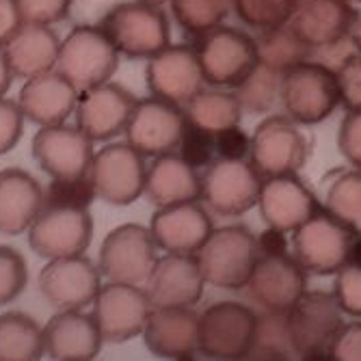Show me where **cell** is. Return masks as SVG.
I'll return each mask as SVG.
<instances>
[{
    "label": "cell",
    "instance_id": "6da1fadb",
    "mask_svg": "<svg viewBox=\"0 0 361 361\" xmlns=\"http://www.w3.org/2000/svg\"><path fill=\"white\" fill-rule=\"evenodd\" d=\"M195 255L206 283L223 290H243L259 259L257 236L247 225L214 227Z\"/></svg>",
    "mask_w": 361,
    "mask_h": 361
},
{
    "label": "cell",
    "instance_id": "7a4b0ae2",
    "mask_svg": "<svg viewBox=\"0 0 361 361\" xmlns=\"http://www.w3.org/2000/svg\"><path fill=\"white\" fill-rule=\"evenodd\" d=\"M100 26L117 52L128 59H149L171 44L167 13L145 0L117 3L104 13Z\"/></svg>",
    "mask_w": 361,
    "mask_h": 361
},
{
    "label": "cell",
    "instance_id": "3957f363",
    "mask_svg": "<svg viewBox=\"0 0 361 361\" xmlns=\"http://www.w3.org/2000/svg\"><path fill=\"white\" fill-rule=\"evenodd\" d=\"M355 229L357 227L340 221L326 208H320L290 234L292 255L307 275H336L344 264H348Z\"/></svg>",
    "mask_w": 361,
    "mask_h": 361
},
{
    "label": "cell",
    "instance_id": "277c9868",
    "mask_svg": "<svg viewBox=\"0 0 361 361\" xmlns=\"http://www.w3.org/2000/svg\"><path fill=\"white\" fill-rule=\"evenodd\" d=\"M344 324V312L336 294L324 290H305L288 312L290 340L301 359H329Z\"/></svg>",
    "mask_w": 361,
    "mask_h": 361
},
{
    "label": "cell",
    "instance_id": "5b68a950",
    "mask_svg": "<svg viewBox=\"0 0 361 361\" xmlns=\"http://www.w3.org/2000/svg\"><path fill=\"white\" fill-rule=\"evenodd\" d=\"M281 106L301 126H316L340 106L336 72L322 63L303 61L281 78Z\"/></svg>",
    "mask_w": 361,
    "mask_h": 361
},
{
    "label": "cell",
    "instance_id": "8992f818",
    "mask_svg": "<svg viewBox=\"0 0 361 361\" xmlns=\"http://www.w3.org/2000/svg\"><path fill=\"white\" fill-rule=\"evenodd\" d=\"M206 85L234 89L259 63L255 37L234 26H219L192 44Z\"/></svg>",
    "mask_w": 361,
    "mask_h": 361
},
{
    "label": "cell",
    "instance_id": "52a82bcc",
    "mask_svg": "<svg viewBox=\"0 0 361 361\" xmlns=\"http://www.w3.org/2000/svg\"><path fill=\"white\" fill-rule=\"evenodd\" d=\"M119 52L102 26H74L61 39L56 70L68 76L78 91L111 80L119 65Z\"/></svg>",
    "mask_w": 361,
    "mask_h": 361
},
{
    "label": "cell",
    "instance_id": "ba28073f",
    "mask_svg": "<svg viewBox=\"0 0 361 361\" xmlns=\"http://www.w3.org/2000/svg\"><path fill=\"white\" fill-rule=\"evenodd\" d=\"M310 158L307 137L288 115H271L251 135L249 160L262 178L299 173Z\"/></svg>",
    "mask_w": 361,
    "mask_h": 361
},
{
    "label": "cell",
    "instance_id": "9c48e42d",
    "mask_svg": "<svg viewBox=\"0 0 361 361\" xmlns=\"http://www.w3.org/2000/svg\"><path fill=\"white\" fill-rule=\"evenodd\" d=\"M158 262V245L149 227L123 223L106 234L97 253V269L102 277L119 283L143 286Z\"/></svg>",
    "mask_w": 361,
    "mask_h": 361
},
{
    "label": "cell",
    "instance_id": "30bf717a",
    "mask_svg": "<svg viewBox=\"0 0 361 361\" xmlns=\"http://www.w3.org/2000/svg\"><path fill=\"white\" fill-rule=\"evenodd\" d=\"M262 178L249 158H214L202 173V200L221 216H240L257 206Z\"/></svg>",
    "mask_w": 361,
    "mask_h": 361
},
{
    "label": "cell",
    "instance_id": "8fae6325",
    "mask_svg": "<svg viewBox=\"0 0 361 361\" xmlns=\"http://www.w3.org/2000/svg\"><path fill=\"white\" fill-rule=\"evenodd\" d=\"M145 156L130 143H109L93 154L89 178L95 195L111 206H130L145 192Z\"/></svg>",
    "mask_w": 361,
    "mask_h": 361
},
{
    "label": "cell",
    "instance_id": "7c38bea8",
    "mask_svg": "<svg viewBox=\"0 0 361 361\" xmlns=\"http://www.w3.org/2000/svg\"><path fill=\"white\" fill-rule=\"evenodd\" d=\"M93 238V219L89 208L46 206L28 227V245L39 257L54 259L80 255Z\"/></svg>",
    "mask_w": 361,
    "mask_h": 361
},
{
    "label": "cell",
    "instance_id": "4fadbf2b",
    "mask_svg": "<svg viewBox=\"0 0 361 361\" xmlns=\"http://www.w3.org/2000/svg\"><path fill=\"white\" fill-rule=\"evenodd\" d=\"M257 314L238 301H221L200 314V353L210 359H247Z\"/></svg>",
    "mask_w": 361,
    "mask_h": 361
},
{
    "label": "cell",
    "instance_id": "5bb4252c",
    "mask_svg": "<svg viewBox=\"0 0 361 361\" xmlns=\"http://www.w3.org/2000/svg\"><path fill=\"white\" fill-rule=\"evenodd\" d=\"M152 303L143 286L109 281L93 301V318L104 342L121 344L143 336Z\"/></svg>",
    "mask_w": 361,
    "mask_h": 361
},
{
    "label": "cell",
    "instance_id": "9a60e30c",
    "mask_svg": "<svg viewBox=\"0 0 361 361\" xmlns=\"http://www.w3.org/2000/svg\"><path fill=\"white\" fill-rule=\"evenodd\" d=\"M100 288L102 273L85 253L48 259L39 273L42 297L54 310H85L93 305Z\"/></svg>",
    "mask_w": 361,
    "mask_h": 361
},
{
    "label": "cell",
    "instance_id": "2e32d148",
    "mask_svg": "<svg viewBox=\"0 0 361 361\" xmlns=\"http://www.w3.org/2000/svg\"><path fill=\"white\" fill-rule=\"evenodd\" d=\"M186 126V115L180 104L143 97L137 102L126 126V143L133 145L145 158H154L167 152H176Z\"/></svg>",
    "mask_w": 361,
    "mask_h": 361
},
{
    "label": "cell",
    "instance_id": "e0dca14e",
    "mask_svg": "<svg viewBox=\"0 0 361 361\" xmlns=\"http://www.w3.org/2000/svg\"><path fill=\"white\" fill-rule=\"evenodd\" d=\"M137 97L126 87L117 82H100L95 87L78 91L76 100V126L95 143V141H113L126 133Z\"/></svg>",
    "mask_w": 361,
    "mask_h": 361
},
{
    "label": "cell",
    "instance_id": "ac0fdd59",
    "mask_svg": "<svg viewBox=\"0 0 361 361\" xmlns=\"http://www.w3.org/2000/svg\"><path fill=\"white\" fill-rule=\"evenodd\" d=\"M145 82L154 97L184 106L197 91L206 87L195 46L169 44L149 56L145 65Z\"/></svg>",
    "mask_w": 361,
    "mask_h": 361
},
{
    "label": "cell",
    "instance_id": "d6986e66",
    "mask_svg": "<svg viewBox=\"0 0 361 361\" xmlns=\"http://www.w3.org/2000/svg\"><path fill=\"white\" fill-rule=\"evenodd\" d=\"M32 158L50 178L87 176L93 160V141L78 126H39L30 143Z\"/></svg>",
    "mask_w": 361,
    "mask_h": 361
},
{
    "label": "cell",
    "instance_id": "ffe728a7",
    "mask_svg": "<svg viewBox=\"0 0 361 361\" xmlns=\"http://www.w3.org/2000/svg\"><path fill=\"white\" fill-rule=\"evenodd\" d=\"M247 290L262 312L288 314L307 290V271L292 253L259 255Z\"/></svg>",
    "mask_w": 361,
    "mask_h": 361
},
{
    "label": "cell",
    "instance_id": "44dd1931",
    "mask_svg": "<svg viewBox=\"0 0 361 361\" xmlns=\"http://www.w3.org/2000/svg\"><path fill=\"white\" fill-rule=\"evenodd\" d=\"M143 288L152 307H195L204 297L206 277L197 255L165 253Z\"/></svg>",
    "mask_w": 361,
    "mask_h": 361
},
{
    "label": "cell",
    "instance_id": "7402d4cb",
    "mask_svg": "<svg viewBox=\"0 0 361 361\" xmlns=\"http://www.w3.org/2000/svg\"><path fill=\"white\" fill-rule=\"evenodd\" d=\"M357 18L359 11L350 0H299L288 24L305 46L322 50L348 39Z\"/></svg>",
    "mask_w": 361,
    "mask_h": 361
},
{
    "label": "cell",
    "instance_id": "603a6c76",
    "mask_svg": "<svg viewBox=\"0 0 361 361\" xmlns=\"http://www.w3.org/2000/svg\"><path fill=\"white\" fill-rule=\"evenodd\" d=\"M257 210L267 227H277L292 234L312 214H316L320 206L316 195L297 173H286L262 180Z\"/></svg>",
    "mask_w": 361,
    "mask_h": 361
},
{
    "label": "cell",
    "instance_id": "cb8c5ba5",
    "mask_svg": "<svg viewBox=\"0 0 361 361\" xmlns=\"http://www.w3.org/2000/svg\"><path fill=\"white\" fill-rule=\"evenodd\" d=\"M212 216L206 210V204L200 202L158 208L149 221V232L158 249L165 253L195 255L212 234Z\"/></svg>",
    "mask_w": 361,
    "mask_h": 361
},
{
    "label": "cell",
    "instance_id": "d4e9b609",
    "mask_svg": "<svg viewBox=\"0 0 361 361\" xmlns=\"http://www.w3.org/2000/svg\"><path fill=\"white\" fill-rule=\"evenodd\" d=\"M104 338L93 314L56 310L44 324V353L56 361H91L100 355Z\"/></svg>",
    "mask_w": 361,
    "mask_h": 361
},
{
    "label": "cell",
    "instance_id": "484cf974",
    "mask_svg": "<svg viewBox=\"0 0 361 361\" xmlns=\"http://www.w3.org/2000/svg\"><path fill=\"white\" fill-rule=\"evenodd\" d=\"M143 340L162 359H192L200 353V314L192 307H152Z\"/></svg>",
    "mask_w": 361,
    "mask_h": 361
},
{
    "label": "cell",
    "instance_id": "4316f807",
    "mask_svg": "<svg viewBox=\"0 0 361 361\" xmlns=\"http://www.w3.org/2000/svg\"><path fill=\"white\" fill-rule=\"evenodd\" d=\"M76 85L68 76H63L56 68L26 78L18 95V104L24 113V119L37 126L68 121V117L76 111Z\"/></svg>",
    "mask_w": 361,
    "mask_h": 361
},
{
    "label": "cell",
    "instance_id": "83f0119b",
    "mask_svg": "<svg viewBox=\"0 0 361 361\" xmlns=\"http://www.w3.org/2000/svg\"><path fill=\"white\" fill-rule=\"evenodd\" d=\"M147 200L156 208L178 206L202 200V173L178 154L167 152L154 156L145 173Z\"/></svg>",
    "mask_w": 361,
    "mask_h": 361
},
{
    "label": "cell",
    "instance_id": "f1b7e54d",
    "mask_svg": "<svg viewBox=\"0 0 361 361\" xmlns=\"http://www.w3.org/2000/svg\"><path fill=\"white\" fill-rule=\"evenodd\" d=\"M16 78H30L54 70L61 39L50 24L22 22L3 46Z\"/></svg>",
    "mask_w": 361,
    "mask_h": 361
},
{
    "label": "cell",
    "instance_id": "f546056e",
    "mask_svg": "<svg viewBox=\"0 0 361 361\" xmlns=\"http://www.w3.org/2000/svg\"><path fill=\"white\" fill-rule=\"evenodd\" d=\"M44 208V188L28 171L9 167L0 171V234L28 232Z\"/></svg>",
    "mask_w": 361,
    "mask_h": 361
},
{
    "label": "cell",
    "instance_id": "4dcf8cb0",
    "mask_svg": "<svg viewBox=\"0 0 361 361\" xmlns=\"http://www.w3.org/2000/svg\"><path fill=\"white\" fill-rule=\"evenodd\" d=\"M186 121L197 128H204L208 133L216 135L225 128L238 126L243 119V104L234 89L223 87H204L197 91L190 100L182 106Z\"/></svg>",
    "mask_w": 361,
    "mask_h": 361
},
{
    "label": "cell",
    "instance_id": "1f68e13d",
    "mask_svg": "<svg viewBox=\"0 0 361 361\" xmlns=\"http://www.w3.org/2000/svg\"><path fill=\"white\" fill-rule=\"evenodd\" d=\"M44 326L24 312L0 314V361H35L44 357Z\"/></svg>",
    "mask_w": 361,
    "mask_h": 361
},
{
    "label": "cell",
    "instance_id": "d6a6232c",
    "mask_svg": "<svg viewBox=\"0 0 361 361\" xmlns=\"http://www.w3.org/2000/svg\"><path fill=\"white\" fill-rule=\"evenodd\" d=\"M255 44H257L259 63H264L267 68L279 74H286L288 70L297 68L299 63L310 61L314 52L297 37V32L290 28V24L257 32Z\"/></svg>",
    "mask_w": 361,
    "mask_h": 361
},
{
    "label": "cell",
    "instance_id": "836d02e7",
    "mask_svg": "<svg viewBox=\"0 0 361 361\" xmlns=\"http://www.w3.org/2000/svg\"><path fill=\"white\" fill-rule=\"evenodd\" d=\"M232 9V0H171V13L184 35L204 37L223 26Z\"/></svg>",
    "mask_w": 361,
    "mask_h": 361
},
{
    "label": "cell",
    "instance_id": "e575fe53",
    "mask_svg": "<svg viewBox=\"0 0 361 361\" xmlns=\"http://www.w3.org/2000/svg\"><path fill=\"white\" fill-rule=\"evenodd\" d=\"M297 357L290 340L288 314L262 312L257 314V324L247 359H292Z\"/></svg>",
    "mask_w": 361,
    "mask_h": 361
},
{
    "label": "cell",
    "instance_id": "d590c367",
    "mask_svg": "<svg viewBox=\"0 0 361 361\" xmlns=\"http://www.w3.org/2000/svg\"><path fill=\"white\" fill-rule=\"evenodd\" d=\"M281 78L283 74L267 68L264 63H257L247 74V78L234 87L245 113H269L281 102Z\"/></svg>",
    "mask_w": 361,
    "mask_h": 361
},
{
    "label": "cell",
    "instance_id": "8d00e7d4",
    "mask_svg": "<svg viewBox=\"0 0 361 361\" xmlns=\"http://www.w3.org/2000/svg\"><path fill=\"white\" fill-rule=\"evenodd\" d=\"M324 208L340 221L361 227V169H348L334 176L326 186Z\"/></svg>",
    "mask_w": 361,
    "mask_h": 361
},
{
    "label": "cell",
    "instance_id": "74e56055",
    "mask_svg": "<svg viewBox=\"0 0 361 361\" xmlns=\"http://www.w3.org/2000/svg\"><path fill=\"white\" fill-rule=\"evenodd\" d=\"M297 5L299 0H232L236 18L255 32L288 24Z\"/></svg>",
    "mask_w": 361,
    "mask_h": 361
},
{
    "label": "cell",
    "instance_id": "f35d334b",
    "mask_svg": "<svg viewBox=\"0 0 361 361\" xmlns=\"http://www.w3.org/2000/svg\"><path fill=\"white\" fill-rule=\"evenodd\" d=\"M93 182L87 176L78 178H50L44 190L46 206H68V208H89L95 200Z\"/></svg>",
    "mask_w": 361,
    "mask_h": 361
},
{
    "label": "cell",
    "instance_id": "ab89813d",
    "mask_svg": "<svg viewBox=\"0 0 361 361\" xmlns=\"http://www.w3.org/2000/svg\"><path fill=\"white\" fill-rule=\"evenodd\" d=\"M28 281L26 259L20 251L0 245V305H7L24 292Z\"/></svg>",
    "mask_w": 361,
    "mask_h": 361
},
{
    "label": "cell",
    "instance_id": "60d3db41",
    "mask_svg": "<svg viewBox=\"0 0 361 361\" xmlns=\"http://www.w3.org/2000/svg\"><path fill=\"white\" fill-rule=\"evenodd\" d=\"M176 152L188 162V165H192L197 171H200V169H206L216 158V139L212 133H208V130L197 128L190 121H186L180 145Z\"/></svg>",
    "mask_w": 361,
    "mask_h": 361
},
{
    "label": "cell",
    "instance_id": "b9f144b4",
    "mask_svg": "<svg viewBox=\"0 0 361 361\" xmlns=\"http://www.w3.org/2000/svg\"><path fill=\"white\" fill-rule=\"evenodd\" d=\"M334 72L340 89V106L346 111H361V54L353 52L344 56Z\"/></svg>",
    "mask_w": 361,
    "mask_h": 361
},
{
    "label": "cell",
    "instance_id": "7bdbcfd3",
    "mask_svg": "<svg viewBox=\"0 0 361 361\" xmlns=\"http://www.w3.org/2000/svg\"><path fill=\"white\" fill-rule=\"evenodd\" d=\"M334 294L346 316L361 318V267L359 264H344L336 273Z\"/></svg>",
    "mask_w": 361,
    "mask_h": 361
},
{
    "label": "cell",
    "instance_id": "ee69618b",
    "mask_svg": "<svg viewBox=\"0 0 361 361\" xmlns=\"http://www.w3.org/2000/svg\"><path fill=\"white\" fill-rule=\"evenodd\" d=\"M24 22L56 24L72 11L74 0H16Z\"/></svg>",
    "mask_w": 361,
    "mask_h": 361
},
{
    "label": "cell",
    "instance_id": "f6af8a7d",
    "mask_svg": "<svg viewBox=\"0 0 361 361\" xmlns=\"http://www.w3.org/2000/svg\"><path fill=\"white\" fill-rule=\"evenodd\" d=\"M24 113L16 100L0 97V156L11 152L24 133Z\"/></svg>",
    "mask_w": 361,
    "mask_h": 361
},
{
    "label": "cell",
    "instance_id": "bcb514c9",
    "mask_svg": "<svg viewBox=\"0 0 361 361\" xmlns=\"http://www.w3.org/2000/svg\"><path fill=\"white\" fill-rule=\"evenodd\" d=\"M338 149L350 167L361 169V111H346L338 130Z\"/></svg>",
    "mask_w": 361,
    "mask_h": 361
},
{
    "label": "cell",
    "instance_id": "7dc6e473",
    "mask_svg": "<svg viewBox=\"0 0 361 361\" xmlns=\"http://www.w3.org/2000/svg\"><path fill=\"white\" fill-rule=\"evenodd\" d=\"M216 139V158H249L251 137L238 126L225 128L214 135Z\"/></svg>",
    "mask_w": 361,
    "mask_h": 361
},
{
    "label": "cell",
    "instance_id": "c3c4849f",
    "mask_svg": "<svg viewBox=\"0 0 361 361\" xmlns=\"http://www.w3.org/2000/svg\"><path fill=\"white\" fill-rule=\"evenodd\" d=\"M329 359L334 361H361V318L346 322L334 342Z\"/></svg>",
    "mask_w": 361,
    "mask_h": 361
},
{
    "label": "cell",
    "instance_id": "681fc988",
    "mask_svg": "<svg viewBox=\"0 0 361 361\" xmlns=\"http://www.w3.org/2000/svg\"><path fill=\"white\" fill-rule=\"evenodd\" d=\"M288 232L283 229H277V227H267L264 232L257 234V249H259V255H283V253H290L288 247Z\"/></svg>",
    "mask_w": 361,
    "mask_h": 361
},
{
    "label": "cell",
    "instance_id": "f907efd6",
    "mask_svg": "<svg viewBox=\"0 0 361 361\" xmlns=\"http://www.w3.org/2000/svg\"><path fill=\"white\" fill-rule=\"evenodd\" d=\"M22 22L24 20L16 0H0V46L7 44V39L18 30Z\"/></svg>",
    "mask_w": 361,
    "mask_h": 361
},
{
    "label": "cell",
    "instance_id": "816d5d0a",
    "mask_svg": "<svg viewBox=\"0 0 361 361\" xmlns=\"http://www.w3.org/2000/svg\"><path fill=\"white\" fill-rule=\"evenodd\" d=\"M13 70L7 61V54H5V48L0 46V97H5L9 87H11V80H13Z\"/></svg>",
    "mask_w": 361,
    "mask_h": 361
},
{
    "label": "cell",
    "instance_id": "f5cc1de1",
    "mask_svg": "<svg viewBox=\"0 0 361 361\" xmlns=\"http://www.w3.org/2000/svg\"><path fill=\"white\" fill-rule=\"evenodd\" d=\"M348 262L353 264H359L361 267V227L355 229V236H353V243H350V257Z\"/></svg>",
    "mask_w": 361,
    "mask_h": 361
},
{
    "label": "cell",
    "instance_id": "db71d44e",
    "mask_svg": "<svg viewBox=\"0 0 361 361\" xmlns=\"http://www.w3.org/2000/svg\"><path fill=\"white\" fill-rule=\"evenodd\" d=\"M348 39L353 42L355 50L361 54V13H359V18H357V22H355V26H353V30H350V37H348Z\"/></svg>",
    "mask_w": 361,
    "mask_h": 361
},
{
    "label": "cell",
    "instance_id": "11a10c76",
    "mask_svg": "<svg viewBox=\"0 0 361 361\" xmlns=\"http://www.w3.org/2000/svg\"><path fill=\"white\" fill-rule=\"evenodd\" d=\"M145 3H152V5H167V3H171V0H145Z\"/></svg>",
    "mask_w": 361,
    "mask_h": 361
},
{
    "label": "cell",
    "instance_id": "9f6ffc18",
    "mask_svg": "<svg viewBox=\"0 0 361 361\" xmlns=\"http://www.w3.org/2000/svg\"><path fill=\"white\" fill-rule=\"evenodd\" d=\"M350 3H355V5H357V3H361V0H350Z\"/></svg>",
    "mask_w": 361,
    "mask_h": 361
}]
</instances>
